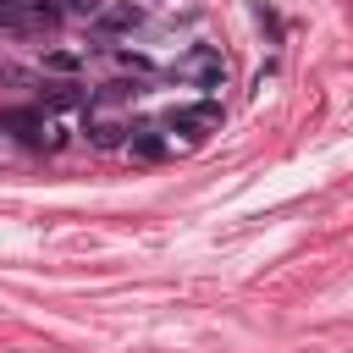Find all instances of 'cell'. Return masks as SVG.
<instances>
[{"instance_id":"obj_8","label":"cell","mask_w":353,"mask_h":353,"mask_svg":"<svg viewBox=\"0 0 353 353\" xmlns=\"http://www.w3.org/2000/svg\"><path fill=\"white\" fill-rule=\"evenodd\" d=\"M44 72H55V77H77V72H83V50H44Z\"/></svg>"},{"instance_id":"obj_7","label":"cell","mask_w":353,"mask_h":353,"mask_svg":"<svg viewBox=\"0 0 353 353\" xmlns=\"http://www.w3.org/2000/svg\"><path fill=\"white\" fill-rule=\"evenodd\" d=\"M127 99H138V83L116 77V83H99V88L88 94V110H121Z\"/></svg>"},{"instance_id":"obj_4","label":"cell","mask_w":353,"mask_h":353,"mask_svg":"<svg viewBox=\"0 0 353 353\" xmlns=\"http://www.w3.org/2000/svg\"><path fill=\"white\" fill-rule=\"evenodd\" d=\"M127 154H138V160H165L171 143H165L160 121H132V132H127Z\"/></svg>"},{"instance_id":"obj_6","label":"cell","mask_w":353,"mask_h":353,"mask_svg":"<svg viewBox=\"0 0 353 353\" xmlns=\"http://www.w3.org/2000/svg\"><path fill=\"white\" fill-rule=\"evenodd\" d=\"M77 105H88V88L77 77H61L44 88V110H77Z\"/></svg>"},{"instance_id":"obj_1","label":"cell","mask_w":353,"mask_h":353,"mask_svg":"<svg viewBox=\"0 0 353 353\" xmlns=\"http://www.w3.org/2000/svg\"><path fill=\"white\" fill-rule=\"evenodd\" d=\"M221 99L215 94H204V99H193V105H171V110H160L154 121H160V132H165V143L171 149H199L210 132H221Z\"/></svg>"},{"instance_id":"obj_9","label":"cell","mask_w":353,"mask_h":353,"mask_svg":"<svg viewBox=\"0 0 353 353\" xmlns=\"http://www.w3.org/2000/svg\"><path fill=\"white\" fill-rule=\"evenodd\" d=\"M99 6H105V0H66V11H77V17H88V22H94Z\"/></svg>"},{"instance_id":"obj_2","label":"cell","mask_w":353,"mask_h":353,"mask_svg":"<svg viewBox=\"0 0 353 353\" xmlns=\"http://www.w3.org/2000/svg\"><path fill=\"white\" fill-rule=\"evenodd\" d=\"M171 77H176V83H193V88H204V94H215V88L226 83V55H221L215 44H193L188 55L171 61Z\"/></svg>"},{"instance_id":"obj_5","label":"cell","mask_w":353,"mask_h":353,"mask_svg":"<svg viewBox=\"0 0 353 353\" xmlns=\"http://www.w3.org/2000/svg\"><path fill=\"white\" fill-rule=\"evenodd\" d=\"M143 22V11L132 6V0H105L99 11H94V28L99 33H127V28H138Z\"/></svg>"},{"instance_id":"obj_3","label":"cell","mask_w":353,"mask_h":353,"mask_svg":"<svg viewBox=\"0 0 353 353\" xmlns=\"http://www.w3.org/2000/svg\"><path fill=\"white\" fill-rule=\"evenodd\" d=\"M83 132H88V143H94V149H127L132 121H127V116H116V110H88Z\"/></svg>"}]
</instances>
